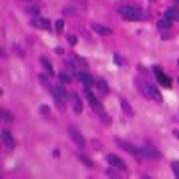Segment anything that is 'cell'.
<instances>
[{
  "instance_id": "d4e9b609",
  "label": "cell",
  "mask_w": 179,
  "mask_h": 179,
  "mask_svg": "<svg viewBox=\"0 0 179 179\" xmlns=\"http://www.w3.org/2000/svg\"><path fill=\"white\" fill-rule=\"evenodd\" d=\"M28 14H32V16H38V8H28Z\"/></svg>"
},
{
  "instance_id": "7a4b0ae2",
  "label": "cell",
  "mask_w": 179,
  "mask_h": 179,
  "mask_svg": "<svg viewBox=\"0 0 179 179\" xmlns=\"http://www.w3.org/2000/svg\"><path fill=\"white\" fill-rule=\"evenodd\" d=\"M85 95H87V99H89V103H91V107L95 109V113H97V115H99V117H101V121H103V123H109V115L105 113L103 105H101L99 101L95 99V95H93V93H91V89H85Z\"/></svg>"
},
{
  "instance_id": "3957f363",
  "label": "cell",
  "mask_w": 179,
  "mask_h": 179,
  "mask_svg": "<svg viewBox=\"0 0 179 179\" xmlns=\"http://www.w3.org/2000/svg\"><path fill=\"white\" fill-rule=\"evenodd\" d=\"M50 91H53V97H54V101H57L58 107H65V101H67V93H65V89H62V87H53Z\"/></svg>"
},
{
  "instance_id": "8fae6325",
  "label": "cell",
  "mask_w": 179,
  "mask_h": 179,
  "mask_svg": "<svg viewBox=\"0 0 179 179\" xmlns=\"http://www.w3.org/2000/svg\"><path fill=\"white\" fill-rule=\"evenodd\" d=\"M107 163L113 165V167H119V169H125V163L119 159L117 155H107Z\"/></svg>"
},
{
  "instance_id": "484cf974",
  "label": "cell",
  "mask_w": 179,
  "mask_h": 179,
  "mask_svg": "<svg viewBox=\"0 0 179 179\" xmlns=\"http://www.w3.org/2000/svg\"><path fill=\"white\" fill-rule=\"evenodd\" d=\"M40 113H42V115H48V107H46V105H42V107H40Z\"/></svg>"
},
{
  "instance_id": "cb8c5ba5",
  "label": "cell",
  "mask_w": 179,
  "mask_h": 179,
  "mask_svg": "<svg viewBox=\"0 0 179 179\" xmlns=\"http://www.w3.org/2000/svg\"><path fill=\"white\" fill-rule=\"evenodd\" d=\"M171 167H173V175H175V177H179V163L175 161V163H173Z\"/></svg>"
},
{
  "instance_id": "6da1fadb",
  "label": "cell",
  "mask_w": 179,
  "mask_h": 179,
  "mask_svg": "<svg viewBox=\"0 0 179 179\" xmlns=\"http://www.w3.org/2000/svg\"><path fill=\"white\" fill-rule=\"evenodd\" d=\"M117 12H119V16H121L123 20H131V22L147 20V12L141 10V8H135V6H121Z\"/></svg>"
},
{
  "instance_id": "ac0fdd59",
  "label": "cell",
  "mask_w": 179,
  "mask_h": 179,
  "mask_svg": "<svg viewBox=\"0 0 179 179\" xmlns=\"http://www.w3.org/2000/svg\"><path fill=\"white\" fill-rule=\"evenodd\" d=\"M58 79H61V83H62V85H69V83H71V75H69V72H65V71H62L61 75H58Z\"/></svg>"
},
{
  "instance_id": "ffe728a7",
  "label": "cell",
  "mask_w": 179,
  "mask_h": 179,
  "mask_svg": "<svg viewBox=\"0 0 179 179\" xmlns=\"http://www.w3.org/2000/svg\"><path fill=\"white\" fill-rule=\"evenodd\" d=\"M40 62H42V67H44L46 71H48V75H54V71H53V65H50L46 58H40Z\"/></svg>"
},
{
  "instance_id": "7c38bea8",
  "label": "cell",
  "mask_w": 179,
  "mask_h": 179,
  "mask_svg": "<svg viewBox=\"0 0 179 179\" xmlns=\"http://www.w3.org/2000/svg\"><path fill=\"white\" fill-rule=\"evenodd\" d=\"M141 151H143V157H149V159H159L161 157L159 153H157L155 149H151V147H143Z\"/></svg>"
},
{
  "instance_id": "44dd1931",
  "label": "cell",
  "mask_w": 179,
  "mask_h": 179,
  "mask_svg": "<svg viewBox=\"0 0 179 179\" xmlns=\"http://www.w3.org/2000/svg\"><path fill=\"white\" fill-rule=\"evenodd\" d=\"M0 115H2V119H4V121H8V123H10V121H12V119H14V117H12V115H10V113H8V111H6V109H0Z\"/></svg>"
},
{
  "instance_id": "f1b7e54d",
  "label": "cell",
  "mask_w": 179,
  "mask_h": 179,
  "mask_svg": "<svg viewBox=\"0 0 179 179\" xmlns=\"http://www.w3.org/2000/svg\"><path fill=\"white\" fill-rule=\"evenodd\" d=\"M149 2H155V0H149Z\"/></svg>"
},
{
  "instance_id": "e0dca14e",
  "label": "cell",
  "mask_w": 179,
  "mask_h": 179,
  "mask_svg": "<svg viewBox=\"0 0 179 179\" xmlns=\"http://www.w3.org/2000/svg\"><path fill=\"white\" fill-rule=\"evenodd\" d=\"M121 107H123V111H125V113L129 115V117H131V115H133V109H131V105L127 103L125 99H121Z\"/></svg>"
},
{
  "instance_id": "277c9868",
  "label": "cell",
  "mask_w": 179,
  "mask_h": 179,
  "mask_svg": "<svg viewBox=\"0 0 179 179\" xmlns=\"http://www.w3.org/2000/svg\"><path fill=\"white\" fill-rule=\"evenodd\" d=\"M145 95L149 97V99H153V101H157V103H161V93H159V89L157 87H153V85H145Z\"/></svg>"
},
{
  "instance_id": "4316f807",
  "label": "cell",
  "mask_w": 179,
  "mask_h": 179,
  "mask_svg": "<svg viewBox=\"0 0 179 179\" xmlns=\"http://www.w3.org/2000/svg\"><path fill=\"white\" fill-rule=\"evenodd\" d=\"M69 42L71 44H76V36H69Z\"/></svg>"
},
{
  "instance_id": "5bb4252c",
  "label": "cell",
  "mask_w": 179,
  "mask_h": 179,
  "mask_svg": "<svg viewBox=\"0 0 179 179\" xmlns=\"http://www.w3.org/2000/svg\"><path fill=\"white\" fill-rule=\"evenodd\" d=\"M157 28H159V30H169V28H171V18L163 16V18L157 22Z\"/></svg>"
},
{
  "instance_id": "52a82bcc",
  "label": "cell",
  "mask_w": 179,
  "mask_h": 179,
  "mask_svg": "<svg viewBox=\"0 0 179 179\" xmlns=\"http://www.w3.org/2000/svg\"><path fill=\"white\" fill-rule=\"evenodd\" d=\"M153 71H155V75H157V80H159L163 87H171V80H169V76H165V72L159 69V67H153Z\"/></svg>"
},
{
  "instance_id": "ba28073f",
  "label": "cell",
  "mask_w": 179,
  "mask_h": 179,
  "mask_svg": "<svg viewBox=\"0 0 179 179\" xmlns=\"http://www.w3.org/2000/svg\"><path fill=\"white\" fill-rule=\"evenodd\" d=\"M0 137H2V143H4V147H6L8 151H12V149H14V139H12V135L8 133V131H2V133H0Z\"/></svg>"
},
{
  "instance_id": "30bf717a",
  "label": "cell",
  "mask_w": 179,
  "mask_h": 179,
  "mask_svg": "<svg viewBox=\"0 0 179 179\" xmlns=\"http://www.w3.org/2000/svg\"><path fill=\"white\" fill-rule=\"evenodd\" d=\"M93 30H95L97 34H101V36H111L113 34V28H107V26H103V24H93Z\"/></svg>"
},
{
  "instance_id": "8992f818",
  "label": "cell",
  "mask_w": 179,
  "mask_h": 179,
  "mask_svg": "<svg viewBox=\"0 0 179 179\" xmlns=\"http://www.w3.org/2000/svg\"><path fill=\"white\" fill-rule=\"evenodd\" d=\"M32 24H34L36 28H40V30H48L50 28V20L48 18H40V16H34V18H32Z\"/></svg>"
},
{
  "instance_id": "9a60e30c",
  "label": "cell",
  "mask_w": 179,
  "mask_h": 179,
  "mask_svg": "<svg viewBox=\"0 0 179 179\" xmlns=\"http://www.w3.org/2000/svg\"><path fill=\"white\" fill-rule=\"evenodd\" d=\"M95 87H97V89H99V91H101V93H105V95H107V93H109V85H107V83H105V80H103V79H97V80H95Z\"/></svg>"
},
{
  "instance_id": "4fadbf2b",
  "label": "cell",
  "mask_w": 179,
  "mask_h": 179,
  "mask_svg": "<svg viewBox=\"0 0 179 179\" xmlns=\"http://www.w3.org/2000/svg\"><path fill=\"white\" fill-rule=\"evenodd\" d=\"M71 99H72V111H75V113H80V111H83L80 97H79V95H71Z\"/></svg>"
},
{
  "instance_id": "f546056e",
  "label": "cell",
  "mask_w": 179,
  "mask_h": 179,
  "mask_svg": "<svg viewBox=\"0 0 179 179\" xmlns=\"http://www.w3.org/2000/svg\"><path fill=\"white\" fill-rule=\"evenodd\" d=\"M177 65H179V61H177Z\"/></svg>"
},
{
  "instance_id": "d6986e66",
  "label": "cell",
  "mask_w": 179,
  "mask_h": 179,
  "mask_svg": "<svg viewBox=\"0 0 179 179\" xmlns=\"http://www.w3.org/2000/svg\"><path fill=\"white\" fill-rule=\"evenodd\" d=\"M119 171H123V169L113 167V165H111V169H107V175H109V177H119Z\"/></svg>"
},
{
  "instance_id": "9c48e42d",
  "label": "cell",
  "mask_w": 179,
  "mask_h": 179,
  "mask_svg": "<svg viewBox=\"0 0 179 179\" xmlns=\"http://www.w3.org/2000/svg\"><path fill=\"white\" fill-rule=\"evenodd\" d=\"M79 80L80 83L85 85V89H91V87H95V80L91 79V75H89V72H79Z\"/></svg>"
},
{
  "instance_id": "83f0119b",
  "label": "cell",
  "mask_w": 179,
  "mask_h": 179,
  "mask_svg": "<svg viewBox=\"0 0 179 179\" xmlns=\"http://www.w3.org/2000/svg\"><path fill=\"white\" fill-rule=\"evenodd\" d=\"M173 137H175L177 141H179V129H175V131H173Z\"/></svg>"
},
{
  "instance_id": "603a6c76",
  "label": "cell",
  "mask_w": 179,
  "mask_h": 179,
  "mask_svg": "<svg viewBox=\"0 0 179 179\" xmlns=\"http://www.w3.org/2000/svg\"><path fill=\"white\" fill-rule=\"evenodd\" d=\"M62 28H65V22H62V20H57V22H54V30L62 32Z\"/></svg>"
},
{
  "instance_id": "7402d4cb",
  "label": "cell",
  "mask_w": 179,
  "mask_h": 179,
  "mask_svg": "<svg viewBox=\"0 0 179 179\" xmlns=\"http://www.w3.org/2000/svg\"><path fill=\"white\" fill-rule=\"evenodd\" d=\"M79 159H80V161H83V163H85V165H87V167H93V161H91V159H89V157H87V155H83V153H79Z\"/></svg>"
},
{
  "instance_id": "2e32d148",
  "label": "cell",
  "mask_w": 179,
  "mask_h": 179,
  "mask_svg": "<svg viewBox=\"0 0 179 179\" xmlns=\"http://www.w3.org/2000/svg\"><path fill=\"white\" fill-rule=\"evenodd\" d=\"M165 16H167V18H179V8H175V6H173V8H169V10L167 12H165Z\"/></svg>"
},
{
  "instance_id": "5b68a950",
  "label": "cell",
  "mask_w": 179,
  "mask_h": 179,
  "mask_svg": "<svg viewBox=\"0 0 179 179\" xmlns=\"http://www.w3.org/2000/svg\"><path fill=\"white\" fill-rule=\"evenodd\" d=\"M69 135H71V139H72V143H75V145L85 147V137L79 133V129H76V127H69Z\"/></svg>"
}]
</instances>
